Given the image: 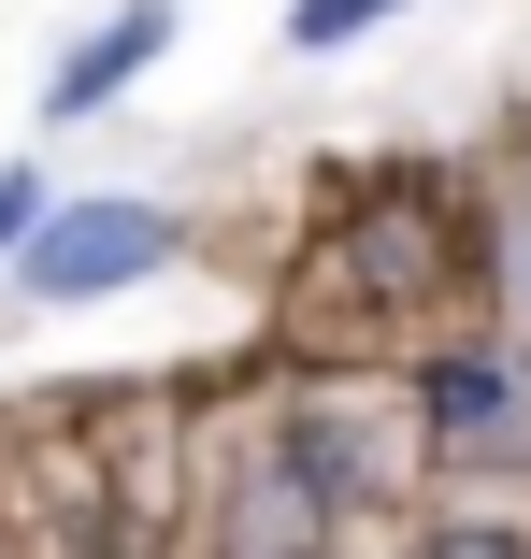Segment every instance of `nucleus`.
<instances>
[{
    "mask_svg": "<svg viewBox=\"0 0 531 559\" xmlns=\"http://www.w3.org/2000/svg\"><path fill=\"white\" fill-rule=\"evenodd\" d=\"M432 559H531L517 531H432Z\"/></svg>",
    "mask_w": 531,
    "mask_h": 559,
    "instance_id": "obj_7",
    "label": "nucleus"
},
{
    "mask_svg": "<svg viewBox=\"0 0 531 559\" xmlns=\"http://www.w3.org/2000/svg\"><path fill=\"white\" fill-rule=\"evenodd\" d=\"M345 273L374 301H416V287H446V230H432V201H374L359 230H345Z\"/></svg>",
    "mask_w": 531,
    "mask_h": 559,
    "instance_id": "obj_4",
    "label": "nucleus"
},
{
    "mask_svg": "<svg viewBox=\"0 0 531 559\" xmlns=\"http://www.w3.org/2000/svg\"><path fill=\"white\" fill-rule=\"evenodd\" d=\"M374 15H388V0H302L287 29H302V44H345V29H374Z\"/></svg>",
    "mask_w": 531,
    "mask_h": 559,
    "instance_id": "obj_6",
    "label": "nucleus"
},
{
    "mask_svg": "<svg viewBox=\"0 0 531 559\" xmlns=\"http://www.w3.org/2000/svg\"><path fill=\"white\" fill-rule=\"evenodd\" d=\"M331 545V474H302V460H259L216 516V559H316Z\"/></svg>",
    "mask_w": 531,
    "mask_h": 559,
    "instance_id": "obj_2",
    "label": "nucleus"
},
{
    "mask_svg": "<svg viewBox=\"0 0 531 559\" xmlns=\"http://www.w3.org/2000/svg\"><path fill=\"white\" fill-rule=\"evenodd\" d=\"M30 215H44V173H0V245H15Z\"/></svg>",
    "mask_w": 531,
    "mask_h": 559,
    "instance_id": "obj_8",
    "label": "nucleus"
},
{
    "mask_svg": "<svg viewBox=\"0 0 531 559\" xmlns=\"http://www.w3.org/2000/svg\"><path fill=\"white\" fill-rule=\"evenodd\" d=\"M158 44H173V15H158V0H130L116 29H86V44L58 58V86H44V116H101V100H116V86H130V72L158 58Z\"/></svg>",
    "mask_w": 531,
    "mask_h": 559,
    "instance_id": "obj_5",
    "label": "nucleus"
},
{
    "mask_svg": "<svg viewBox=\"0 0 531 559\" xmlns=\"http://www.w3.org/2000/svg\"><path fill=\"white\" fill-rule=\"evenodd\" d=\"M432 430L474 444V460H531V388H517L503 359H446V373H432Z\"/></svg>",
    "mask_w": 531,
    "mask_h": 559,
    "instance_id": "obj_3",
    "label": "nucleus"
},
{
    "mask_svg": "<svg viewBox=\"0 0 531 559\" xmlns=\"http://www.w3.org/2000/svg\"><path fill=\"white\" fill-rule=\"evenodd\" d=\"M158 259H173V215L158 201H86V215H58V230L30 245V287L44 301H86V287H130Z\"/></svg>",
    "mask_w": 531,
    "mask_h": 559,
    "instance_id": "obj_1",
    "label": "nucleus"
}]
</instances>
